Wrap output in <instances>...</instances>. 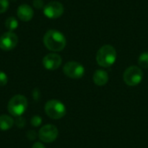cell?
<instances>
[{"label":"cell","instance_id":"obj_3","mask_svg":"<svg viewBox=\"0 0 148 148\" xmlns=\"http://www.w3.org/2000/svg\"><path fill=\"white\" fill-rule=\"evenodd\" d=\"M27 107L28 101L26 97L22 95H16L10 100L8 103V111L11 115L19 117L26 111Z\"/></svg>","mask_w":148,"mask_h":148},{"label":"cell","instance_id":"obj_19","mask_svg":"<svg viewBox=\"0 0 148 148\" xmlns=\"http://www.w3.org/2000/svg\"><path fill=\"white\" fill-rule=\"evenodd\" d=\"M33 6L36 9H42L45 5L42 0H33Z\"/></svg>","mask_w":148,"mask_h":148},{"label":"cell","instance_id":"obj_8","mask_svg":"<svg viewBox=\"0 0 148 148\" xmlns=\"http://www.w3.org/2000/svg\"><path fill=\"white\" fill-rule=\"evenodd\" d=\"M64 12V7L62 3L57 1H52L47 3L43 7L44 15L51 19H56L60 17Z\"/></svg>","mask_w":148,"mask_h":148},{"label":"cell","instance_id":"obj_16","mask_svg":"<svg viewBox=\"0 0 148 148\" xmlns=\"http://www.w3.org/2000/svg\"><path fill=\"white\" fill-rule=\"evenodd\" d=\"M10 3L8 0H0V14L4 13L9 8Z\"/></svg>","mask_w":148,"mask_h":148},{"label":"cell","instance_id":"obj_12","mask_svg":"<svg viewBox=\"0 0 148 148\" xmlns=\"http://www.w3.org/2000/svg\"><path fill=\"white\" fill-rule=\"evenodd\" d=\"M93 81L97 86H104L108 82V74L103 69H98L93 75Z\"/></svg>","mask_w":148,"mask_h":148},{"label":"cell","instance_id":"obj_22","mask_svg":"<svg viewBox=\"0 0 148 148\" xmlns=\"http://www.w3.org/2000/svg\"><path fill=\"white\" fill-rule=\"evenodd\" d=\"M31 148H45V147L41 142H36Z\"/></svg>","mask_w":148,"mask_h":148},{"label":"cell","instance_id":"obj_6","mask_svg":"<svg viewBox=\"0 0 148 148\" xmlns=\"http://www.w3.org/2000/svg\"><path fill=\"white\" fill-rule=\"evenodd\" d=\"M85 72L84 67L77 62H69L63 66V73L69 78L80 79Z\"/></svg>","mask_w":148,"mask_h":148},{"label":"cell","instance_id":"obj_9","mask_svg":"<svg viewBox=\"0 0 148 148\" xmlns=\"http://www.w3.org/2000/svg\"><path fill=\"white\" fill-rule=\"evenodd\" d=\"M17 42L18 37L12 31L5 32L0 36V49L4 51L13 49L17 45Z\"/></svg>","mask_w":148,"mask_h":148},{"label":"cell","instance_id":"obj_7","mask_svg":"<svg viewBox=\"0 0 148 148\" xmlns=\"http://www.w3.org/2000/svg\"><path fill=\"white\" fill-rule=\"evenodd\" d=\"M39 139L45 143H51L58 137V129L54 125H45L39 130Z\"/></svg>","mask_w":148,"mask_h":148},{"label":"cell","instance_id":"obj_17","mask_svg":"<svg viewBox=\"0 0 148 148\" xmlns=\"http://www.w3.org/2000/svg\"><path fill=\"white\" fill-rule=\"evenodd\" d=\"M8 82V76L7 75L3 72V71H0V87H3V86H5Z\"/></svg>","mask_w":148,"mask_h":148},{"label":"cell","instance_id":"obj_10","mask_svg":"<svg viewBox=\"0 0 148 148\" xmlns=\"http://www.w3.org/2000/svg\"><path fill=\"white\" fill-rule=\"evenodd\" d=\"M62 57L56 53L46 55L42 59V64L48 70H56L62 65Z\"/></svg>","mask_w":148,"mask_h":148},{"label":"cell","instance_id":"obj_14","mask_svg":"<svg viewBox=\"0 0 148 148\" xmlns=\"http://www.w3.org/2000/svg\"><path fill=\"white\" fill-rule=\"evenodd\" d=\"M5 27L9 31H13L18 27V21L13 16H10L5 21Z\"/></svg>","mask_w":148,"mask_h":148},{"label":"cell","instance_id":"obj_15","mask_svg":"<svg viewBox=\"0 0 148 148\" xmlns=\"http://www.w3.org/2000/svg\"><path fill=\"white\" fill-rule=\"evenodd\" d=\"M138 63L141 68L148 69V52H144L140 54L138 60Z\"/></svg>","mask_w":148,"mask_h":148},{"label":"cell","instance_id":"obj_2","mask_svg":"<svg viewBox=\"0 0 148 148\" xmlns=\"http://www.w3.org/2000/svg\"><path fill=\"white\" fill-rule=\"evenodd\" d=\"M117 53L115 49L112 45H103L97 51L96 54V62L97 63L103 68L111 67L116 61Z\"/></svg>","mask_w":148,"mask_h":148},{"label":"cell","instance_id":"obj_21","mask_svg":"<svg viewBox=\"0 0 148 148\" xmlns=\"http://www.w3.org/2000/svg\"><path fill=\"white\" fill-rule=\"evenodd\" d=\"M27 137L30 140H34L36 139L37 135H36V133L33 130H29L27 134Z\"/></svg>","mask_w":148,"mask_h":148},{"label":"cell","instance_id":"obj_4","mask_svg":"<svg viewBox=\"0 0 148 148\" xmlns=\"http://www.w3.org/2000/svg\"><path fill=\"white\" fill-rule=\"evenodd\" d=\"M44 109L46 114L54 120L61 119L66 114V108L64 104L58 100H50L47 101Z\"/></svg>","mask_w":148,"mask_h":148},{"label":"cell","instance_id":"obj_20","mask_svg":"<svg viewBox=\"0 0 148 148\" xmlns=\"http://www.w3.org/2000/svg\"><path fill=\"white\" fill-rule=\"evenodd\" d=\"M16 125L19 128H23V127L25 126V120H24L23 117L19 116V117L16 120Z\"/></svg>","mask_w":148,"mask_h":148},{"label":"cell","instance_id":"obj_5","mask_svg":"<svg viewBox=\"0 0 148 148\" xmlns=\"http://www.w3.org/2000/svg\"><path fill=\"white\" fill-rule=\"evenodd\" d=\"M143 78V72L140 67L130 66L128 67L123 75L124 82L130 87H134L140 84Z\"/></svg>","mask_w":148,"mask_h":148},{"label":"cell","instance_id":"obj_11","mask_svg":"<svg viewBox=\"0 0 148 148\" xmlns=\"http://www.w3.org/2000/svg\"><path fill=\"white\" fill-rule=\"evenodd\" d=\"M17 17L23 22H29L34 16V10L29 4H21L16 10Z\"/></svg>","mask_w":148,"mask_h":148},{"label":"cell","instance_id":"obj_1","mask_svg":"<svg viewBox=\"0 0 148 148\" xmlns=\"http://www.w3.org/2000/svg\"><path fill=\"white\" fill-rule=\"evenodd\" d=\"M43 43L49 50L59 52L65 48L66 38L62 32L56 29H49L43 36Z\"/></svg>","mask_w":148,"mask_h":148},{"label":"cell","instance_id":"obj_13","mask_svg":"<svg viewBox=\"0 0 148 148\" xmlns=\"http://www.w3.org/2000/svg\"><path fill=\"white\" fill-rule=\"evenodd\" d=\"M13 124H14V121L10 116L6 114L0 115V130L3 131L9 130L12 127Z\"/></svg>","mask_w":148,"mask_h":148},{"label":"cell","instance_id":"obj_18","mask_svg":"<svg viewBox=\"0 0 148 148\" xmlns=\"http://www.w3.org/2000/svg\"><path fill=\"white\" fill-rule=\"evenodd\" d=\"M30 123L34 127H39L41 125V123H42V118L40 116L36 115V116H34V117L31 118Z\"/></svg>","mask_w":148,"mask_h":148}]
</instances>
